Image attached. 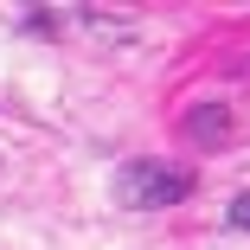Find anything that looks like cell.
<instances>
[{"mask_svg":"<svg viewBox=\"0 0 250 250\" xmlns=\"http://www.w3.org/2000/svg\"><path fill=\"white\" fill-rule=\"evenodd\" d=\"M192 192V173L173 167V161H128L116 167V199L135 212H154V206H173V199Z\"/></svg>","mask_w":250,"mask_h":250,"instance_id":"1","label":"cell"},{"mask_svg":"<svg viewBox=\"0 0 250 250\" xmlns=\"http://www.w3.org/2000/svg\"><path fill=\"white\" fill-rule=\"evenodd\" d=\"M186 135L206 141V147H225V141H231V109H225V103H199V109H186Z\"/></svg>","mask_w":250,"mask_h":250,"instance_id":"2","label":"cell"},{"mask_svg":"<svg viewBox=\"0 0 250 250\" xmlns=\"http://www.w3.org/2000/svg\"><path fill=\"white\" fill-rule=\"evenodd\" d=\"M231 225H237V231H250V192H244V199H231Z\"/></svg>","mask_w":250,"mask_h":250,"instance_id":"3","label":"cell"}]
</instances>
